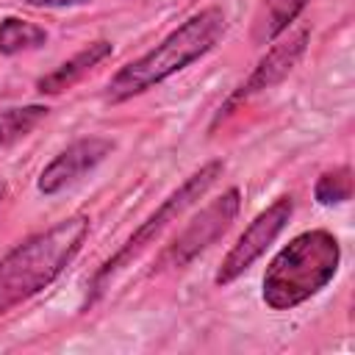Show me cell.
I'll return each mask as SVG.
<instances>
[{
  "mask_svg": "<svg viewBox=\"0 0 355 355\" xmlns=\"http://www.w3.org/2000/svg\"><path fill=\"white\" fill-rule=\"evenodd\" d=\"M111 50H114V44L105 42V39L92 42V44L83 47L78 55H72L69 61H64L58 69H53L50 75H44V78L36 83V89H39L42 94H58V92H67V89L75 86L83 75H89L103 58H108Z\"/></svg>",
  "mask_w": 355,
  "mask_h": 355,
  "instance_id": "cell-9",
  "label": "cell"
},
{
  "mask_svg": "<svg viewBox=\"0 0 355 355\" xmlns=\"http://www.w3.org/2000/svg\"><path fill=\"white\" fill-rule=\"evenodd\" d=\"M222 169H225L222 161H211V164H205L200 172H194L178 191H172V194L161 202V208H158L147 222H141L139 230H136V233L116 250V255H111V258L94 272V277H92V288H89V302L103 291V283H105L108 277H114V275H116L130 258H136V255H139V252H141V250H144V247H147V244H150V241H153V239H155L172 219H178L194 200H200V197L214 186V180L222 175Z\"/></svg>",
  "mask_w": 355,
  "mask_h": 355,
  "instance_id": "cell-4",
  "label": "cell"
},
{
  "mask_svg": "<svg viewBox=\"0 0 355 355\" xmlns=\"http://www.w3.org/2000/svg\"><path fill=\"white\" fill-rule=\"evenodd\" d=\"M341 250L333 233L305 230L294 236L266 266L263 302L275 311H291L319 294L338 269Z\"/></svg>",
  "mask_w": 355,
  "mask_h": 355,
  "instance_id": "cell-3",
  "label": "cell"
},
{
  "mask_svg": "<svg viewBox=\"0 0 355 355\" xmlns=\"http://www.w3.org/2000/svg\"><path fill=\"white\" fill-rule=\"evenodd\" d=\"M44 116H47V105H22V108L0 111V150L28 136Z\"/></svg>",
  "mask_w": 355,
  "mask_h": 355,
  "instance_id": "cell-11",
  "label": "cell"
},
{
  "mask_svg": "<svg viewBox=\"0 0 355 355\" xmlns=\"http://www.w3.org/2000/svg\"><path fill=\"white\" fill-rule=\"evenodd\" d=\"M305 47H308V28H300V31L291 33L286 42H277V44L258 61V67L250 72V78L230 94V100L225 103V111H227L233 103H239V100H247V97H252V94H258V92H263V89L277 86V83L297 67V61L302 58Z\"/></svg>",
  "mask_w": 355,
  "mask_h": 355,
  "instance_id": "cell-8",
  "label": "cell"
},
{
  "mask_svg": "<svg viewBox=\"0 0 355 355\" xmlns=\"http://www.w3.org/2000/svg\"><path fill=\"white\" fill-rule=\"evenodd\" d=\"M44 42H47V33L33 22H25V19H17V17H6L0 22V53L3 55H14V53L31 50V47H42Z\"/></svg>",
  "mask_w": 355,
  "mask_h": 355,
  "instance_id": "cell-10",
  "label": "cell"
},
{
  "mask_svg": "<svg viewBox=\"0 0 355 355\" xmlns=\"http://www.w3.org/2000/svg\"><path fill=\"white\" fill-rule=\"evenodd\" d=\"M316 202L322 205H336V202H344L352 197V169L349 166H338L333 172H324L319 180H316Z\"/></svg>",
  "mask_w": 355,
  "mask_h": 355,
  "instance_id": "cell-13",
  "label": "cell"
},
{
  "mask_svg": "<svg viewBox=\"0 0 355 355\" xmlns=\"http://www.w3.org/2000/svg\"><path fill=\"white\" fill-rule=\"evenodd\" d=\"M114 150V141L105 136H89V139H78L75 144H69L67 150H61L39 175V191L42 194H58L61 189L72 186L75 180H80L86 172H92L108 153Z\"/></svg>",
  "mask_w": 355,
  "mask_h": 355,
  "instance_id": "cell-7",
  "label": "cell"
},
{
  "mask_svg": "<svg viewBox=\"0 0 355 355\" xmlns=\"http://www.w3.org/2000/svg\"><path fill=\"white\" fill-rule=\"evenodd\" d=\"M31 6H78V3H89V0H25Z\"/></svg>",
  "mask_w": 355,
  "mask_h": 355,
  "instance_id": "cell-14",
  "label": "cell"
},
{
  "mask_svg": "<svg viewBox=\"0 0 355 355\" xmlns=\"http://www.w3.org/2000/svg\"><path fill=\"white\" fill-rule=\"evenodd\" d=\"M308 0H263V11L258 17V31L255 36L269 42L275 39L280 31H286L288 22H294V17L305 8Z\"/></svg>",
  "mask_w": 355,
  "mask_h": 355,
  "instance_id": "cell-12",
  "label": "cell"
},
{
  "mask_svg": "<svg viewBox=\"0 0 355 355\" xmlns=\"http://www.w3.org/2000/svg\"><path fill=\"white\" fill-rule=\"evenodd\" d=\"M239 205H241L239 189H227L222 197H216L214 202H208L186 225V230L169 244V250L164 252L161 263L164 266H186V263H191L202 250H208L219 236L227 233V227L239 216Z\"/></svg>",
  "mask_w": 355,
  "mask_h": 355,
  "instance_id": "cell-5",
  "label": "cell"
},
{
  "mask_svg": "<svg viewBox=\"0 0 355 355\" xmlns=\"http://www.w3.org/2000/svg\"><path fill=\"white\" fill-rule=\"evenodd\" d=\"M0 194H3V189H0Z\"/></svg>",
  "mask_w": 355,
  "mask_h": 355,
  "instance_id": "cell-15",
  "label": "cell"
},
{
  "mask_svg": "<svg viewBox=\"0 0 355 355\" xmlns=\"http://www.w3.org/2000/svg\"><path fill=\"white\" fill-rule=\"evenodd\" d=\"M291 211H294L291 197H277L266 211H261L250 222V227L239 236V241L233 244V250L225 255V261H222V266L216 272V286H227L241 272H247L266 252V247L280 236V230L291 219Z\"/></svg>",
  "mask_w": 355,
  "mask_h": 355,
  "instance_id": "cell-6",
  "label": "cell"
},
{
  "mask_svg": "<svg viewBox=\"0 0 355 355\" xmlns=\"http://www.w3.org/2000/svg\"><path fill=\"white\" fill-rule=\"evenodd\" d=\"M222 33H225V14L219 8H205L194 14L178 31H172L161 44H155L150 53L125 64L108 80L105 97L111 103H122V100H130L133 94L153 89L155 83L166 80L169 75L180 72L183 67L205 55L219 42Z\"/></svg>",
  "mask_w": 355,
  "mask_h": 355,
  "instance_id": "cell-2",
  "label": "cell"
},
{
  "mask_svg": "<svg viewBox=\"0 0 355 355\" xmlns=\"http://www.w3.org/2000/svg\"><path fill=\"white\" fill-rule=\"evenodd\" d=\"M89 236V216L75 214L31 236L0 261V313L47 288L78 255Z\"/></svg>",
  "mask_w": 355,
  "mask_h": 355,
  "instance_id": "cell-1",
  "label": "cell"
}]
</instances>
